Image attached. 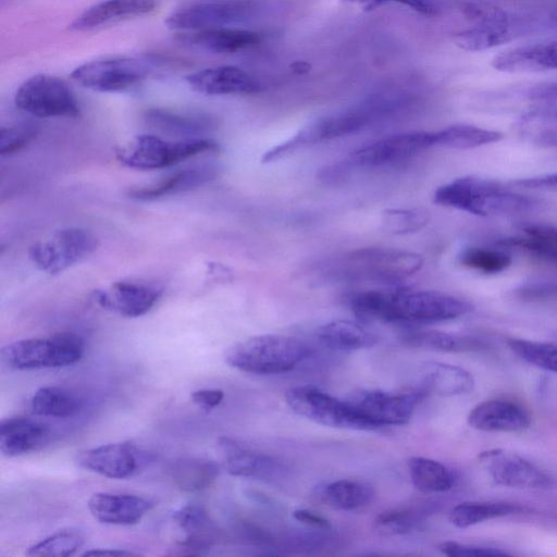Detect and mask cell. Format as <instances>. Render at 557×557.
Instances as JSON below:
<instances>
[{"label":"cell","instance_id":"obj_16","mask_svg":"<svg viewBox=\"0 0 557 557\" xmlns=\"http://www.w3.org/2000/svg\"><path fill=\"white\" fill-rule=\"evenodd\" d=\"M479 461L496 484L515 488L547 490L554 479L523 457L500 448L482 451Z\"/></svg>","mask_w":557,"mask_h":557},{"label":"cell","instance_id":"obj_6","mask_svg":"<svg viewBox=\"0 0 557 557\" xmlns=\"http://www.w3.org/2000/svg\"><path fill=\"white\" fill-rule=\"evenodd\" d=\"M310 354V347L296 337L262 334L234 344L227 349L225 361L246 373L270 375L294 370Z\"/></svg>","mask_w":557,"mask_h":557},{"label":"cell","instance_id":"obj_41","mask_svg":"<svg viewBox=\"0 0 557 557\" xmlns=\"http://www.w3.org/2000/svg\"><path fill=\"white\" fill-rule=\"evenodd\" d=\"M507 344L517 356L528 363L557 373V342L510 338Z\"/></svg>","mask_w":557,"mask_h":557},{"label":"cell","instance_id":"obj_14","mask_svg":"<svg viewBox=\"0 0 557 557\" xmlns=\"http://www.w3.org/2000/svg\"><path fill=\"white\" fill-rule=\"evenodd\" d=\"M435 147V132H409L384 137L355 150L347 168H380L406 161Z\"/></svg>","mask_w":557,"mask_h":557},{"label":"cell","instance_id":"obj_23","mask_svg":"<svg viewBox=\"0 0 557 557\" xmlns=\"http://www.w3.org/2000/svg\"><path fill=\"white\" fill-rule=\"evenodd\" d=\"M530 414L520 405L505 399H490L468 414L471 428L483 432H519L529 428Z\"/></svg>","mask_w":557,"mask_h":557},{"label":"cell","instance_id":"obj_44","mask_svg":"<svg viewBox=\"0 0 557 557\" xmlns=\"http://www.w3.org/2000/svg\"><path fill=\"white\" fill-rule=\"evenodd\" d=\"M459 262L484 273H499L511 264V257L503 250L469 247L459 255Z\"/></svg>","mask_w":557,"mask_h":557},{"label":"cell","instance_id":"obj_47","mask_svg":"<svg viewBox=\"0 0 557 557\" xmlns=\"http://www.w3.org/2000/svg\"><path fill=\"white\" fill-rule=\"evenodd\" d=\"M438 550L449 557H503L509 554L494 547H485L447 541L438 545Z\"/></svg>","mask_w":557,"mask_h":557},{"label":"cell","instance_id":"obj_34","mask_svg":"<svg viewBox=\"0 0 557 557\" xmlns=\"http://www.w3.org/2000/svg\"><path fill=\"white\" fill-rule=\"evenodd\" d=\"M408 471L412 485L424 494L449 491L455 483L454 473L434 459L411 457L408 460Z\"/></svg>","mask_w":557,"mask_h":557},{"label":"cell","instance_id":"obj_29","mask_svg":"<svg viewBox=\"0 0 557 557\" xmlns=\"http://www.w3.org/2000/svg\"><path fill=\"white\" fill-rule=\"evenodd\" d=\"M215 176L216 171L211 166L184 169L153 184L134 188L129 190L128 195L137 200H154L169 195L190 190L214 180Z\"/></svg>","mask_w":557,"mask_h":557},{"label":"cell","instance_id":"obj_46","mask_svg":"<svg viewBox=\"0 0 557 557\" xmlns=\"http://www.w3.org/2000/svg\"><path fill=\"white\" fill-rule=\"evenodd\" d=\"M36 137V129L29 125L2 126L0 129V153L12 154Z\"/></svg>","mask_w":557,"mask_h":557},{"label":"cell","instance_id":"obj_31","mask_svg":"<svg viewBox=\"0 0 557 557\" xmlns=\"http://www.w3.org/2000/svg\"><path fill=\"white\" fill-rule=\"evenodd\" d=\"M522 234L504 238L499 244L515 247L546 262L557 264V227L547 224H528Z\"/></svg>","mask_w":557,"mask_h":557},{"label":"cell","instance_id":"obj_52","mask_svg":"<svg viewBox=\"0 0 557 557\" xmlns=\"http://www.w3.org/2000/svg\"><path fill=\"white\" fill-rule=\"evenodd\" d=\"M529 97L545 106H557V82L533 88Z\"/></svg>","mask_w":557,"mask_h":557},{"label":"cell","instance_id":"obj_5","mask_svg":"<svg viewBox=\"0 0 557 557\" xmlns=\"http://www.w3.org/2000/svg\"><path fill=\"white\" fill-rule=\"evenodd\" d=\"M434 201L475 215L515 214L528 211L535 202L511 191L500 183L478 176L458 177L440 186Z\"/></svg>","mask_w":557,"mask_h":557},{"label":"cell","instance_id":"obj_40","mask_svg":"<svg viewBox=\"0 0 557 557\" xmlns=\"http://www.w3.org/2000/svg\"><path fill=\"white\" fill-rule=\"evenodd\" d=\"M146 121L162 132L180 135H197L214 126L213 121L208 116L180 114L163 109L147 111Z\"/></svg>","mask_w":557,"mask_h":557},{"label":"cell","instance_id":"obj_13","mask_svg":"<svg viewBox=\"0 0 557 557\" xmlns=\"http://www.w3.org/2000/svg\"><path fill=\"white\" fill-rule=\"evenodd\" d=\"M147 63L131 57H111L86 62L71 73L78 85L100 92L128 89L149 74Z\"/></svg>","mask_w":557,"mask_h":557},{"label":"cell","instance_id":"obj_8","mask_svg":"<svg viewBox=\"0 0 557 557\" xmlns=\"http://www.w3.org/2000/svg\"><path fill=\"white\" fill-rule=\"evenodd\" d=\"M84 352L82 336L74 332H59L13 342L1 349V359L13 370H38L74 364Z\"/></svg>","mask_w":557,"mask_h":557},{"label":"cell","instance_id":"obj_49","mask_svg":"<svg viewBox=\"0 0 557 557\" xmlns=\"http://www.w3.org/2000/svg\"><path fill=\"white\" fill-rule=\"evenodd\" d=\"M190 398L193 403L199 407L206 410H210L218 407L222 403L224 393L222 389L218 388H202L193 392Z\"/></svg>","mask_w":557,"mask_h":557},{"label":"cell","instance_id":"obj_20","mask_svg":"<svg viewBox=\"0 0 557 557\" xmlns=\"http://www.w3.org/2000/svg\"><path fill=\"white\" fill-rule=\"evenodd\" d=\"M186 82L193 90L206 96L248 95L260 89L249 73L233 65L197 71L189 74Z\"/></svg>","mask_w":557,"mask_h":557},{"label":"cell","instance_id":"obj_19","mask_svg":"<svg viewBox=\"0 0 557 557\" xmlns=\"http://www.w3.org/2000/svg\"><path fill=\"white\" fill-rule=\"evenodd\" d=\"M185 537L176 549L183 555H205L221 537V531L203 507L189 504L173 513Z\"/></svg>","mask_w":557,"mask_h":557},{"label":"cell","instance_id":"obj_7","mask_svg":"<svg viewBox=\"0 0 557 557\" xmlns=\"http://www.w3.org/2000/svg\"><path fill=\"white\" fill-rule=\"evenodd\" d=\"M274 9V0H194L173 11L165 24L181 32L232 27L265 16Z\"/></svg>","mask_w":557,"mask_h":557},{"label":"cell","instance_id":"obj_51","mask_svg":"<svg viewBox=\"0 0 557 557\" xmlns=\"http://www.w3.org/2000/svg\"><path fill=\"white\" fill-rule=\"evenodd\" d=\"M511 185L533 189L557 188V173L533 176L528 178H520L517 181H512Z\"/></svg>","mask_w":557,"mask_h":557},{"label":"cell","instance_id":"obj_30","mask_svg":"<svg viewBox=\"0 0 557 557\" xmlns=\"http://www.w3.org/2000/svg\"><path fill=\"white\" fill-rule=\"evenodd\" d=\"M319 342L334 350L352 351L373 347L377 336L362 324L349 320H335L315 331Z\"/></svg>","mask_w":557,"mask_h":557},{"label":"cell","instance_id":"obj_38","mask_svg":"<svg viewBox=\"0 0 557 557\" xmlns=\"http://www.w3.org/2000/svg\"><path fill=\"white\" fill-rule=\"evenodd\" d=\"M30 408L38 416L70 418L81 410L82 400L66 388L45 386L33 395Z\"/></svg>","mask_w":557,"mask_h":557},{"label":"cell","instance_id":"obj_3","mask_svg":"<svg viewBox=\"0 0 557 557\" xmlns=\"http://www.w3.org/2000/svg\"><path fill=\"white\" fill-rule=\"evenodd\" d=\"M420 255L384 247L359 248L321 264L322 275L339 282L394 283L421 269Z\"/></svg>","mask_w":557,"mask_h":557},{"label":"cell","instance_id":"obj_10","mask_svg":"<svg viewBox=\"0 0 557 557\" xmlns=\"http://www.w3.org/2000/svg\"><path fill=\"white\" fill-rule=\"evenodd\" d=\"M284 397L292 411L314 423L356 431L379 429L361 416L348 400H339L314 386L290 387Z\"/></svg>","mask_w":557,"mask_h":557},{"label":"cell","instance_id":"obj_25","mask_svg":"<svg viewBox=\"0 0 557 557\" xmlns=\"http://www.w3.org/2000/svg\"><path fill=\"white\" fill-rule=\"evenodd\" d=\"M50 437L46 423L27 417H12L0 422V450L17 457L42 447Z\"/></svg>","mask_w":557,"mask_h":557},{"label":"cell","instance_id":"obj_24","mask_svg":"<svg viewBox=\"0 0 557 557\" xmlns=\"http://www.w3.org/2000/svg\"><path fill=\"white\" fill-rule=\"evenodd\" d=\"M492 65L507 73L557 70V37L503 51Z\"/></svg>","mask_w":557,"mask_h":557},{"label":"cell","instance_id":"obj_4","mask_svg":"<svg viewBox=\"0 0 557 557\" xmlns=\"http://www.w3.org/2000/svg\"><path fill=\"white\" fill-rule=\"evenodd\" d=\"M465 11L475 24L457 33L455 42L467 51L492 49L540 28L554 26L550 15L511 13L490 3H470Z\"/></svg>","mask_w":557,"mask_h":557},{"label":"cell","instance_id":"obj_36","mask_svg":"<svg viewBox=\"0 0 557 557\" xmlns=\"http://www.w3.org/2000/svg\"><path fill=\"white\" fill-rule=\"evenodd\" d=\"M523 511L519 505L504 502H466L453 507L448 513L449 522L459 529H466L486 520L506 517Z\"/></svg>","mask_w":557,"mask_h":557},{"label":"cell","instance_id":"obj_28","mask_svg":"<svg viewBox=\"0 0 557 557\" xmlns=\"http://www.w3.org/2000/svg\"><path fill=\"white\" fill-rule=\"evenodd\" d=\"M420 385L426 395L458 396L472 391L474 380L467 370L438 361H425L419 369Z\"/></svg>","mask_w":557,"mask_h":557},{"label":"cell","instance_id":"obj_42","mask_svg":"<svg viewBox=\"0 0 557 557\" xmlns=\"http://www.w3.org/2000/svg\"><path fill=\"white\" fill-rule=\"evenodd\" d=\"M83 543L84 537L77 530H61L32 545L26 554L39 557H67L74 555Z\"/></svg>","mask_w":557,"mask_h":557},{"label":"cell","instance_id":"obj_9","mask_svg":"<svg viewBox=\"0 0 557 557\" xmlns=\"http://www.w3.org/2000/svg\"><path fill=\"white\" fill-rule=\"evenodd\" d=\"M219 145L211 138H187L169 141L151 134H140L115 149L117 160L137 170H157L180 163L206 151H215Z\"/></svg>","mask_w":557,"mask_h":557},{"label":"cell","instance_id":"obj_48","mask_svg":"<svg viewBox=\"0 0 557 557\" xmlns=\"http://www.w3.org/2000/svg\"><path fill=\"white\" fill-rule=\"evenodd\" d=\"M344 3L363 5L367 10L375 9L384 3H400L410 9L426 15H433L437 8L429 0H342Z\"/></svg>","mask_w":557,"mask_h":557},{"label":"cell","instance_id":"obj_39","mask_svg":"<svg viewBox=\"0 0 557 557\" xmlns=\"http://www.w3.org/2000/svg\"><path fill=\"white\" fill-rule=\"evenodd\" d=\"M502 137L495 131L457 124L435 132V147L465 150L498 141Z\"/></svg>","mask_w":557,"mask_h":557},{"label":"cell","instance_id":"obj_1","mask_svg":"<svg viewBox=\"0 0 557 557\" xmlns=\"http://www.w3.org/2000/svg\"><path fill=\"white\" fill-rule=\"evenodd\" d=\"M348 306L362 321L385 323H435L470 312L472 305L434 290L408 288L369 289L349 295Z\"/></svg>","mask_w":557,"mask_h":557},{"label":"cell","instance_id":"obj_54","mask_svg":"<svg viewBox=\"0 0 557 557\" xmlns=\"http://www.w3.org/2000/svg\"><path fill=\"white\" fill-rule=\"evenodd\" d=\"M555 302H557V296H556V300H555Z\"/></svg>","mask_w":557,"mask_h":557},{"label":"cell","instance_id":"obj_21","mask_svg":"<svg viewBox=\"0 0 557 557\" xmlns=\"http://www.w3.org/2000/svg\"><path fill=\"white\" fill-rule=\"evenodd\" d=\"M153 507V503L145 497L100 492L88 500V509L92 517L106 524L133 525Z\"/></svg>","mask_w":557,"mask_h":557},{"label":"cell","instance_id":"obj_18","mask_svg":"<svg viewBox=\"0 0 557 557\" xmlns=\"http://www.w3.org/2000/svg\"><path fill=\"white\" fill-rule=\"evenodd\" d=\"M139 451L131 442L103 444L77 456L81 467L110 479L132 476L139 467Z\"/></svg>","mask_w":557,"mask_h":557},{"label":"cell","instance_id":"obj_2","mask_svg":"<svg viewBox=\"0 0 557 557\" xmlns=\"http://www.w3.org/2000/svg\"><path fill=\"white\" fill-rule=\"evenodd\" d=\"M399 94H375L349 108L327 114L302 127L293 137L268 150L262 162H272L302 147L356 134L386 120L407 106Z\"/></svg>","mask_w":557,"mask_h":557},{"label":"cell","instance_id":"obj_50","mask_svg":"<svg viewBox=\"0 0 557 557\" xmlns=\"http://www.w3.org/2000/svg\"><path fill=\"white\" fill-rule=\"evenodd\" d=\"M293 517L298 522L317 530L327 531L332 528L326 518L308 509H296Z\"/></svg>","mask_w":557,"mask_h":557},{"label":"cell","instance_id":"obj_45","mask_svg":"<svg viewBox=\"0 0 557 557\" xmlns=\"http://www.w3.org/2000/svg\"><path fill=\"white\" fill-rule=\"evenodd\" d=\"M430 213L423 208L389 209L383 213V227L393 234H408L424 227Z\"/></svg>","mask_w":557,"mask_h":557},{"label":"cell","instance_id":"obj_11","mask_svg":"<svg viewBox=\"0 0 557 557\" xmlns=\"http://www.w3.org/2000/svg\"><path fill=\"white\" fill-rule=\"evenodd\" d=\"M15 106L38 117H76L79 107L69 85L60 77L37 74L17 88Z\"/></svg>","mask_w":557,"mask_h":557},{"label":"cell","instance_id":"obj_12","mask_svg":"<svg viewBox=\"0 0 557 557\" xmlns=\"http://www.w3.org/2000/svg\"><path fill=\"white\" fill-rule=\"evenodd\" d=\"M97 238L81 227H64L53 232L28 249L30 261L42 272H63L97 249Z\"/></svg>","mask_w":557,"mask_h":557},{"label":"cell","instance_id":"obj_35","mask_svg":"<svg viewBox=\"0 0 557 557\" xmlns=\"http://www.w3.org/2000/svg\"><path fill=\"white\" fill-rule=\"evenodd\" d=\"M517 131L527 141L541 147H557V106H546L523 114Z\"/></svg>","mask_w":557,"mask_h":557},{"label":"cell","instance_id":"obj_22","mask_svg":"<svg viewBox=\"0 0 557 557\" xmlns=\"http://www.w3.org/2000/svg\"><path fill=\"white\" fill-rule=\"evenodd\" d=\"M218 449L224 469L234 476L270 480L281 469L270 456L251 450L227 436L218 440Z\"/></svg>","mask_w":557,"mask_h":557},{"label":"cell","instance_id":"obj_26","mask_svg":"<svg viewBox=\"0 0 557 557\" xmlns=\"http://www.w3.org/2000/svg\"><path fill=\"white\" fill-rule=\"evenodd\" d=\"M156 8V0H103L78 15L70 25V29L91 30L121 20L149 14Z\"/></svg>","mask_w":557,"mask_h":557},{"label":"cell","instance_id":"obj_32","mask_svg":"<svg viewBox=\"0 0 557 557\" xmlns=\"http://www.w3.org/2000/svg\"><path fill=\"white\" fill-rule=\"evenodd\" d=\"M220 473L219 466L205 458L182 457L171 467L174 484L184 492H199L208 488Z\"/></svg>","mask_w":557,"mask_h":557},{"label":"cell","instance_id":"obj_33","mask_svg":"<svg viewBox=\"0 0 557 557\" xmlns=\"http://www.w3.org/2000/svg\"><path fill=\"white\" fill-rule=\"evenodd\" d=\"M407 346L444 352L478 351L486 345L471 336L441 331H416L403 336Z\"/></svg>","mask_w":557,"mask_h":557},{"label":"cell","instance_id":"obj_17","mask_svg":"<svg viewBox=\"0 0 557 557\" xmlns=\"http://www.w3.org/2000/svg\"><path fill=\"white\" fill-rule=\"evenodd\" d=\"M162 295V288L147 281L121 280L96 289L92 300L102 309L125 318H138L149 312Z\"/></svg>","mask_w":557,"mask_h":557},{"label":"cell","instance_id":"obj_43","mask_svg":"<svg viewBox=\"0 0 557 557\" xmlns=\"http://www.w3.org/2000/svg\"><path fill=\"white\" fill-rule=\"evenodd\" d=\"M421 518L422 511L418 507H397L379 513L373 525L380 535H401L414 529Z\"/></svg>","mask_w":557,"mask_h":557},{"label":"cell","instance_id":"obj_53","mask_svg":"<svg viewBox=\"0 0 557 557\" xmlns=\"http://www.w3.org/2000/svg\"><path fill=\"white\" fill-rule=\"evenodd\" d=\"M82 556H113V557H122V556H138L137 553L125 550V549H110V548H97V549H90L86 550L82 554Z\"/></svg>","mask_w":557,"mask_h":557},{"label":"cell","instance_id":"obj_37","mask_svg":"<svg viewBox=\"0 0 557 557\" xmlns=\"http://www.w3.org/2000/svg\"><path fill=\"white\" fill-rule=\"evenodd\" d=\"M322 498L333 509L350 511L371 503L374 492L364 482L342 479L326 484L322 491Z\"/></svg>","mask_w":557,"mask_h":557},{"label":"cell","instance_id":"obj_15","mask_svg":"<svg viewBox=\"0 0 557 557\" xmlns=\"http://www.w3.org/2000/svg\"><path fill=\"white\" fill-rule=\"evenodd\" d=\"M426 396L419 387L397 394L363 391L348 401L361 416L381 428L408 423L417 405Z\"/></svg>","mask_w":557,"mask_h":557},{"label":"cell","instance_id":"obj_27","mask_svg":"<svg viewBox=\"0 0 557 557\" xmlns=\"http://www.w3.org/2000/svg\"><path fill=\"white\" fill-rule=\"evenodd\" d=\"M257 33L237 27H219L180 34L185 46L211 53H234L258 44Z\"/></svg>","mask_w":557,"mask_h":557}]
</instances>
